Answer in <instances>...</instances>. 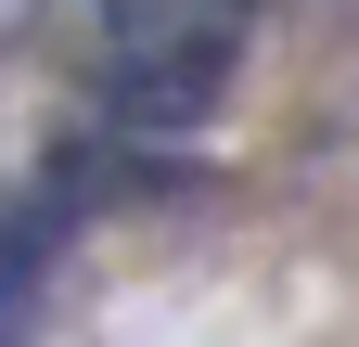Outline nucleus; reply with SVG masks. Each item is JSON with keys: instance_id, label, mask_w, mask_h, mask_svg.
<instances>
[{"instance_id": "nucleus-1", "label": "nucleus", "mask_w": 359, "mask_h": 347, "mask_svg": "<svg viewBox=\"0 0 359 347\" xmlns=\"http://www.w3.org/2000/svg\"><path fill=\"white\" fill-rule=\"evenodd\" d=\"M244 26H257V0H103V77H116V116L193 129V116L218 103V77L244 65Z\"/></svg>"}, {"instance_id": "nucleus-2", "label": "nucleus", "mask_w": 359, "mask_h": 347, "mask_svg": "<svg viewBox=\"0 0 359 347\" xmlns=\"http://www.w3.org/2000/svg\"><path fill=\"white\" fill-rule=\"evenodd\" d=\"M39 270H52V219H0V347H26V322H39Z\"/></svg>"}]
</instances>
